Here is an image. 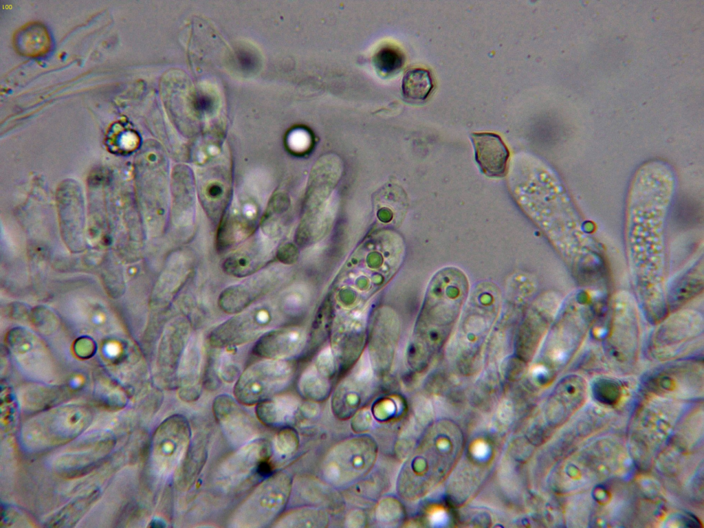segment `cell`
<instances>
[{
  "label": "cell",
  "instance_id": "cell-1",
  "mask_svg": "<svg viewBox=\"0 0 704 528\" xmlns=\"http://www.w3.org/2000/svg\"><path fill=\"white\" fill-rule=\"evenodd\" d=\"M470 292L466 274L456 267L441 268L431 278L410 346L415 367L428 366L450 340Z\"/></svg>",
  "mask_w": 704,
  "mask_h": 528
},
{
  "label": "cell",
  "instance_id": "cell-2",
  "mask_svg": "<svg viewBox=\"0 0 704 528\" xmlns=\"http://www.w3.org/2000/svg\"><path fill=\"white\" fill-rule=\"evenodd\" d=\"M599 297L592 289L582 288L562 301L535 357L536 374L553 375L575 356L600 314Z\"/></svg>",
  "mask_w": 704,
  "mask_h": 528
},
{
  "label": "cell",
  "instance_id": "cell-3",
  "mask_svg": "<svg viewBox=\"0 0 704 528\" xmlns=\"http://www.w3.org/2000/svg\"><path fill=\"white\" fill-rule=\"evenodd\" d=\"M501 300L499 287L492 282H481L470 292L452 342V358L462 368H475L481 362L500 314Z\"/></svg>",
  "mask_w": 704,
  "mask_h": 528
},
{
  "label": "cell",
  "instance_id": "cell-4",
  "mask_svg": "<svg viewBox=\"0 0 704 528\" xmlns=\"http://www.w3.org/2000/svg\"><path fill=\"white\" fill-rule=\"evenodd\" d=\"M704 320L698 311L679 309L656 324L647 343L648 355L659 361L689 358L703 350Z\"/></svg>",
  "mask_w": 704,
  "mask_h": 528
},
{
  "label": "cell",
  "instance_id": "cell-5",
  "mask_svg": "<svg viewBox=\"0 0 704 528\" xmlns=\"http://www.w3.org/2000/svg\"><path fill=\"white\" fill-rule=\"evenodd\" d=\"M637 303L627 292H618L610 301L603 338L606 360L619 368L632 367L637 362L641 338Z\"/></svg>",
  "mask_w": 704,
  "mask_h": 528
},
{
  "label": "cell",
  "instance_id": "cell-6",
  "mask_svg": "<svg viewBox=\"0 0 704 528\" xmlns=\"http://www.w3.org/2000/svg\"><path fill=\"white\" fill-rule=\"evenodd\" d=\"M377 457L373 438L358 435L335 445L326 454L322 465L325 480L337 487H344L365 477Z\"/></svg>",
  "mask_w": 704,
  "mask_h": 528
},
{
  "label": "cell",
  "instance_id": "cell-7",
  "mask_svg": "<svg viewBox=\"0 0 704 528\" xmlns=\"http://www.w3.org/2000/svg\"><path fill=\"white\" fill-rule=\"evenodd\" d=\"M292 490V478L285 471L265 478L236 509L234 527L259 528L268 526L285 509Z\"/></svg>",
  "mask_w": 704,
  "mask_h": 528
},
{
  "label": "cell",
  "instance_id": "cell-8",
  "mask_svg": "<svg viewBox=\"0 0 704 528\" xmlns=\"http://www.w3.org/2000/svg\"><path fill=\"white\" fill-rule=\"evenodd\" d=\"M293 374L292 364L285 360L258 361L250 365L236 380L234 397L241 404L257 405L284 389Z\"/></svg>",
  "mask_w": 704,
  "mask_h": 528
},
{
  "label": "cell",
  "instance_id": "cell-9",
  "mask_svg": "<svg viewBox=\"0 0 704 528\" xmlns=\"http://www.w3.org/2000/svg\"><path fill=\"white\" fill-rule=\"evenodd\" d=\"M562 300L555 292L537 296L524 314L515 342V358L525 362L534 359L559 309Z\"/></svg>",
  "mask_w": 704,
  "mask_h": 528
},
{
  "label": "cell",
  "instance_id": "cell-10",
  "mask_svg": "<svg viewBox=\"0 0 704 528\" xmlns=\"http://www.w3.org/2000/svg\"><path fill=\"white\" fill-rule=\"evenodd\" d=\"M275 308L258 304L234 314L210 333L209 342L214 348L241 345L258 339L266 333L276 315Z\"/></svg>",
  "mask_w": 704,
  "mask_h": 528
},
{
  "label": "cell",
  "instance_id": "cell-11",
  "mask_svg": "<svg viewBox=\"0 0 704 528\" xmlns=\"http://www.w3.org/2000/svg\"><path fill=\"white\" fill-rule=\"evenodd\" d=\"M188 419L175 414L157 428L152 441V457L157 470L164 475L175 472L191 442Z\"/></svg>",
  "mask_w": 704,
  "mask_h": 528
},
{
  "label": "cell",
  "instance_id": "cell-12",
  "mask_svg": "<svg viewBox=\"0 0 704 528\" xmlns=\"http://www.w3.org/2000/svg\"><path fill=\"white\" fill-rule=\"evenodd\" d=\"M271 454L270 443L265 439H252L242 445L219 465L217 480L226 489L239 487L266 468Z\"/></svg>",
  "mask_w": 704,
  "mask_h": 528
},
{
  "label": "cell",
  "instance_id": "cell-13",
  "mask_svg": "<svg viewBox=\"0 0 704 528\" xmlns=\"http://www.w3.org/2000/svg\"><path fill=\"white\" fill-rule=\"evenodd\" d=\"M373 382V370L369 359L360 360L351 373L338 386L331 408L339 419L353 415L368 398Z\"/></svg>",
  "mask_w": 704,
  "mask_h": 528
},
{
  "label": "cell",
  "instance_id": "cell-14",
  "mask_svg": "<svg viewBox=\"0 0 704 528\" xmlns=\"http://www.w3.org/2000/svg\"><path fill=\"white\" fill-rule=\"evenodd\" d=\"M280 281V276L273 272L258 274L226 288L219 296L218 305L226 314H239L271 292Z\"/></svg>",
  "mask_w": 704,
  "mask_h": 528
},
{
  "label": "cell",
  "instance_id": "cell-15",
  "mask_svg": "<svg viewBox=\"0 0 704 528\" xmlns=\"http://www.w3.org/2000/svg\"><path fill=\"white\" fill-rule=\"evenodd\" d=\"M214 415L223 432L234 444L243 445L255 436L256 425L239 402L229 395L217 396L212 404Z\"/></svg>",
  "mask_w": 704,
  "mask_h": 528
},
{
  "label": "cell",
  "instance_id": "cell-16",
  "mask_svg": "<svg viewBox=\"0 0 704 528\" xmlns=\"http://www.w3.org/2000/svg\"><path fill=\"white\" fill-rule=\"evenodd\" d=\"M190 322L184 317L172 320L164 330L160 344L159 364L170 386L176 385L177 369L190 339Z\"/></svg>",
  "mask_w": 704,
  "mask_h": 528
},
{
  "label": "cell",
  "instance_id": "cell-17",
  "mask_svg": "<svg viewBox=\"0 0 704 528\" xmlns=\"http://www.w3.org/2000/svg\"><path fill=\"white\" fill-rule=\"evenodd\" d=\"M475 160L481 170L490 177H502L507 173L509 150L502 138L491 132L472 133Z\"/></svg>",
  "mask_w": 704,
  "mask_h": 528
},
{
  "label": "cell",
  "instance_id": "cell-18",
  "mask_svg": "<svg viewBox=\"0 0 704 528\" xmlns=\"http://www.w3.org/2000/svg\"><path fill=\"white\" fill-rule=\"evenodd\" d=\"M305 342V334L298 328H280L262 335L257 339L252 351L263 359L285 360L300 353Z\"/></svg>",
  "mask_w": 704,
  "mask_h": 528
},
{
  "label": "cell",
  "instance_id": "cell-19",
  "mask_svg": "<svg viewBox=\"0 0 704 528\" xmlns=\"http://www.w3.org/2000/svg\"><path fill=\"white\" fill-rule=\"evenodd\" d=\"M178 395L185 402H194L201 389V344L197 337L190 339L180 359L177 373Z\"/></svg>",
  "mask_w": 704,
  "mask_h": 528
},
{
  "label": "cell",
  "instance_id": "cell-20",
  "mask_svg": "<svg viewBox=\"0 0 704 528\" xmlns=\"http://www.w3.org/2000/svg\"><path fill=\"white\" fill-rule=\"evenodd\" d=\"M272 252L264 242L254 241L230 254L223 262V270L236 277L252 275L268 262Z\"/></svg>",
  "mask_w": 704,
  "mask_h": 528
},
{
  "label": "cell",
  "instance_id": "cell-21",
  "mask_svg": "<svg viewBox=\"0 0 704 528\" xmlns=\"http://www.w3.org/2000/svg\"><path fill=\"white\" fill-rule=\"evenodd\" d=\"M208 438L200 432L191 440L190 446L177 468L175 485L181 490H187L195 483L208 457Z\"/></svg>",
  "mask_w": 704,
  "mask_h": 528
},
{
  "label": "cell",
  "instance_id": "cell-22",
  "mask_svg": "<svg viewBox=\"0 0 704 528\" xmlns=\"http://www.w3.org/2000/svg\"><path fill=\"white\" fill-rule=\"evenodd\" d=\"M703 262L698 263L679 278L668 292L666 305L668 313L681 309L703 291Z\"/></svg>",
  "mask_w": 704,
  "mask_h": 528
},
{
  "label": "cell",
  "instance_id": "cell-23",
  "mask_svg": "<svg viewBox=\"0 0 704 528\" xmlns=\"http://www.w3.org/2000/svg\"><path fill=\"white\" fill-rule=\"evenodd\" d=\"M300 407L299 399L291 395L273 397L256 405L257 418L270 426H280L290 423Z\"/></svg>",
  "mask_w": 704,
  "mask_h": 528
},
{
  "label": "cell",
  "instance_id": "cell-24",
  "mask_svg": "<svg viewBox=\"0 0 704 528\" xmlns=\"http://www.w3.org/2000/svg\"><path fill=\"white\" fill-rule=\"evenodd\" d=\"M16 51L23 56L37 57L45 54L51 46L47 28L41 23L31 22L20 28L14 34Z\"/></svg>",
  "mask_w": 704,
  "mask_h": 528
},
{
  "label": "cell",
  "instance_id": "cell-25",
  "mask_svg": "<svg viewBox=\"0 0 704 528\" xmlns=\"http://www.w3.org/2000/svg\"><path fill=\"white\" fill-rule=\"evenodd\" d=\"M433 82L430 72L420 67L407 70L402 80L404 98L412 102L425 100L432 91Z\"/></svg>",
  "mask_w": 704,
  "mask_h": 528
},
{
  "label": "cell",
  "instance_id": "cell-26",
  "mask_svg": "<svg viewBox=\"0 0 704 528\" xmlns=\"http://www.w3.org/2000/svg\"><path fill=\"white\" fill-rule=\"evenodd\" d=\"M329 522L328 514L315 507H302L292 509L277 520L278 527H325Z\"/></svg>",
  "mask_w": 704,
  "mask_h": 528
},
{
  "label": "cell",
  "instance_id": "cell-27",
  "mask_svg": "<svg viewBox=\"0 0 704 528\" xmlns=\"http://www.w3.org/2000/svg\"><path fill=\"white\" fill-rule=\"evenodd\" d=\"M99 492L96 490L71 502L60 510L48 522L50 527H72L87 512L96 501Z\"/></svg>",
  "mask_w": 704,
  "mask_h": 528
},
{
  "label": "cell",
  "instance_id": "cell-28",
  "mask_svg": "<svg viewBox=\"0 0 704 528\" xmlns=\"http://www.w3.org/2000/svg\"><path fill=\"white\" fill-rule=\"evenodd\" d=\"M301 394L312 400L322 401L328 397L331 384L329 377L320 372L315 365L309 368L302 374L299 383Z\"/></svg>",
  "mask_w": 704,
  "mask_h": 528
},
{
  "label": "cell",
  "instance_id": "cell-29",
  "mask_svg": "<svg viewBox=\"0 0 704 528\" xmlns=\"http://www.w3.org/2000/svg\"><path fill=\"white\" fill-rule=\"evenodd\" d=\"M375 516L378 523L385 527L397 526L404 518L402 505L394 497H384L376 505Z\"/></svg>",
  "mask_w": 704,
  "mask_h": 528
},
{
  "label": "cell",
  "instance_id": "cell-30",
  "mask_svg": "<svg viewBox=\"0 0 704 528\" xmlns=\"http://www.w3.org/2000/svg\"><path fill=\"white\" fill-rule=\"evenodd\" d=\"M404 64L401 52L392 47L380 49L374 57V65L378 72L384 76L397 72Z\"/></svg>",
  "mask_w": 704,
  "mask_h": 528
},
{
  "label": "cell",
  "instance_id": "cell-31",
  "mask_svg": "<svg viewBox=\"0 0 704 528\" xmlns=\"http://www.w3.org/2000/svg\"><path fill=\"white\" fill-rule=\"evenodd\" d=\"M299 439L297 432L290 428L280 430L275 436L272 450L280 456L293 454L298 448Z\"/></svg>",
  "mask_w": 704,
  "mask_h": 528
},
{
  "label": "cell",
  "instance_id": "cell-32",
  "mask_svg": "<svg viewBox=\"0 0 704 528\" xmlns=\"http://www.w3.org/2000/svg\"><path fill=\"white\" fill-rule=\"evenodd\" d=\"M620 390L619 384L610 380H601L593 385L595 397L603 402H615L620 396Z\"/></svg>",
  "mask_w": 704,
  "mask_h": 528
},
{
  "label": "cell",
  "instance_id": "cell-33",
  "mask_svg": "<svg viewBox=\"0 0 704 528\" xmlns=\"http://www.w3.org/2000/svg\"><path fill=\"white\" fill-rule=\"evenodd\" d=\"M287 144L289 148L294 152L306 151L311 144V135L305 129H295L287 136Z\"/></svg>",
  "mask_w": 704,
  "mask_h": 528
},
{
  "label": "cell",
  "instance_id": "cell-34",
  "mask_svg": "<svg viewBox=\"0 0 704 528\" xmlns=\"http://www.w3.org/2000/svg\"><path fill=\"white\" fill-rule=\"evenodd\" d=\"M373 417L368 409H361L357 411L351 421V427L356 432H363L367 430L372 424Z\"/></svg>",
  "mask_w": 704,
  "mask_h": 528
},
{
  "label": "cell",
  "instance_id": "cell-35",
  "mask_svg": "<svg viewBox=\"0 0 704 528\" xmlns=\"http://www.w3.org/2000/svg\"><path fill=\"white\" fill-rule=\"evenodd\" d=\"M373 408L374 416L380 420H384L395 414V405L391 400L381 401Z\"/></svg>",
  "mask_w": 704,
  "mask_h": 528
},
{
  "label": "cell",
  "instance_id": "cell-36",
  "mask_svg": "<svg viewBox=\"0 0 704 528\" xmlns=\"http://www.w3.org/2000/svg\"><path fill=\"white\" fill-rule=\"evenodd\" d=\"M221 378L227 382H233L239 373L238 367L230 362H223L218 370Z\"/></svg>",
  "mask_w": 704,
  "mask_h": 528
},
{
  "label": "cell",
  "instance_id": "cell-37",
  "mask_svg": "<svg viewBox=\"0 0 704 528\" xmlns=\"http://www.w3.org/2000/svg\"><path fill=\"white\" fill-rule=\"evenodd\" d=\"M366 523V516L364 513L360 509H354L351 511L345 519V525L347 527H362Z\"/></svg>",
  "mask_w": 704,
  "mask_h": 528
}]
</instances>
